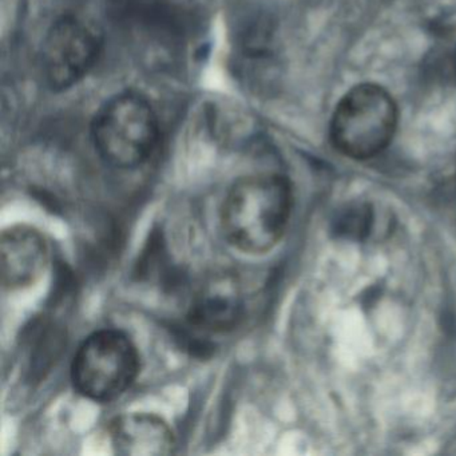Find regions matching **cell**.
<instances>
[{"label":"cell","instance_id":"obj_8","mask_svg":"<svg viewBox=\"0 0 456 456\" xmlns=\"http://www.w3.org/2000/svg\"><path fill=\"white\" fill-rule=\"evenodd\" d=\"M109 437L114 452L122 456L169 455L175 447L169 424L153 413L117 416L109 424Z\"/></svg>","mask_w":456,"mask_h":456},{"label":"cell","instance_id":"obj_5","mask_svg":"<svg viewBox=\"0 0 456 456\" xmlns=\"http://www.w3.org/2000/svg\"><path fill=\"white\" fill-rule=\"evenodd\" d=\"M102 38L94 26L82 18H61L47 31L41 49V70L52 90H66L78 84L94 68Z\"/></svg>","mask_w":456,"mask_h":456},{"label":"cell","instance_id":"obj_6","mask_svg":"<svg viewBox=\"0 0 456 456\" xmlns=\"http://www.w3.org/2000/svg\"><path fill=\"white\" fill-rule=\"evenodd\" d=\"M49 261L46 240L33 226L15 225L0 239V273L7 290H20L36 284Z\"/></svg>","mask_w":456,"mask_h":456},{"label":"cell","instance_id":"obj_4","mask_svg":"<svg viewBox=\"0 0 456 456\" xmlns=\"http://www.w3.org/2000/svg\"><path fill=\"white\" fill-rule=\"evenodd\" d=\"M140 373V354L126 333L103 330L79 346L71 365V379L79 394L94 402L118 399Z\"/></svg>","mask_w":456,"mask_h":456},{"label":"cell","instance_id":"obj_3","mask_svg":"<svg viewBox=\"0 0 456 456\" xmlns=\"http://www.w3.org/2000/svg\"><path fill=\"white\" fill-rule=\"evenodd\" d=\"M397 125L399 109L392 95L379 85H357L336 106L330 141L344 156L362 161L388 148Z\"/></svg>","mask_w":456,"mask_h":456},{"label":"cell","instance_id":"obj_2","mask_svg":"<svg viewBox=\"0 0 456 456\" xmlns=\"http://www.w3.org/2000/svg\"><path fill=\"white\" fill-rule=\"evenodd\" d=\"M92 138L106 164L117 169H135L151 159L159 145V117L142 95L121 93L95 114Z\"/></svg>","mask_w":456,"mask_h":456},{"label":"cell","instance_id":"obj_7","mask_svg":"<svg viewBox=\"0 0 456 456\" xmlns=\"http://www.w3.org/2000/svg\"><path fill=\"white\" fill-rule=\"evenodd\" d=\"M244 316V298L231 276H216L200 288L188 312L191 328L224 333L234 330Z\"/></svg>","mask_w":456,"mask_h":456},{"label":"cell","instance_id":"obj_1","mask_svg":"<svg viewBox=\"0 0 456 456\" xmlns=\"http://www.w3.org/2000/svg\"><path fill=\"white\" fill-rule=\"evenodd\" d=\"M292 205V186L281 173L240 178L229 189L221 209L224 234L236 249L263 255L284 236Z\"/></svg>","mask_w":456,"mask_h":456},{"label":"cell","instance_id":"obj_9","mask_svg":"<svg viewBox=\"0 0 456 456\" xmlns=\"http://www.w3.org/2000/svg\"><path fill=\"white\" fill-rule=\"evenodd\" d=\"M372 225V212L367 205L349 208L338 221V233L351 237H360L368 233Z\"/></svg>","mask_w":456,"mask_h":456},{"label":"cell","instance_id":"obj_10","mask_svg":"<svg viewBox=\"0 0 456 456\" xmlns=\"http://www.w3.org/2000/svg\"><path fill=\"white\" fill-rule=\"evenodd\" d=\"M455 70H456V53H455Z\"/></svg>","mask_w":456,"mask_h":456}]
</instances>
